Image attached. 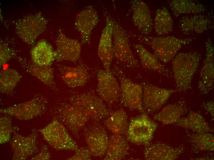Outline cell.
I'll use <instances>...</instances> for the list:
<instances>
[{"mask_svg": "<svg viewBox=\"0 0 214 160\" xmlns=\"http://www.w3.org/2000/svg\"><path fill=\"white\" fill-rule=\"evenodd\" d=\"M192 142L201 150L213 151L214 150L213 135L207 132L192 134Z\"/></svg>", "mask_w": 214, "mask_h": 160, "instance_id": "obj_33", "label": "cell"}, {"mask_svg": "<svg viewBox=\"0 0 214 160\" xmlns=\"http://www.w3.org/2000/svg\"><path fill=\"white\" fill-rule=\"evenodd\" d=\"M104 124L113 134H126L129 124L125 112L120 109L111 113Z\"/></svg>", "mask_w": 214, "mask_h": 160, "instance_id": "obj_26", "label": "cell"}, {"mask_svg": "<svg viewBox=\"0 0 214 160\" xmlns=\"http://www.w3.org/2000/svg\"><path fill=\"white\" fill-rule=\"evenodd\" d=\"M13 131L11 118L9 117L3 116L0 118V144L9 142L11 134Z\"/></svg>", "mask_w": 214, "mask_h": 160, "instance_id": "obj_34", "label": "cell"}, {"mask_svg": "<svg viewBox=\"0 0 214 160\" xmlns=\"http://www.w3.org/2000/svg\"><path fill=\"white\" fill-rule=\"evenodd\" d=\"M183 148H176L165 144L157 143L149 145L144 150L147 160H174L183 152Z\"/></svg>", "mask_w": 214, "mask_h": 160, "instance_id": "obj_19", "label": "cell"}, {"mask_svg": "<svg viewBox=\"0 0 214 160\" xmlns=\"http://www.w3.org/2000/svg\"><path fill=\"white\" fill-rule=\"evenodd\" d=\"M43 106L35 99L1 109V113L22 120L31 119L40 115Z\"/></svg>", "mask_w": 214, "mask_h": 160, "instance_id": "obj_17", "label": "cell"}, {"mask_svg": "<svg viewBox=\"0 0 214 160\" xmlns=\"http://www.w3.org/2000/svg\"><path fill=\"white\" fill-rule=\"evenodd\" d=\"M183 111L181 106L176 104H170L165 106L158 114H155L154 118L164 125L176 123Z\"/></svg>", "mask_w": 214, "mask_h": 160, "instance_id": "obj_30", "label": "cell"}, {"mask_svg": "<svg viewBox=\"0 0 214 160\" xmlns=\"http://www.w3.org/2000/svg\"><path fill=\"white\" fill-rule=\"evenodd\" d=\"M26 69L28 72L42 83L48 85L53 84V71L50 66H40L34 63L28 65Z\"/></svg>", "mask_w": 214, "mask_h": 160, "instance_id": "obj_32", "label": "cell"}, {"mask_svg": "<svg viewBox=\"0 0 214 160\" xmlns=\"http://www.w3.org/2000/svg\"><path fill=\"white\" fill-rule=\"evenodd\" d=\"M63 122L73 131H77L83 126L89 118L71 104L65 106L61 112Z\"/></svg>", "mask_w": 214, "mask_h": 160, "instance_id": "obj_24", "label": "cell"}, {"mask_svg": "<svg viewBox=\"0 0 214 160\" xmlns=\"http://www.w3.org/2000/svg\"><path fill=\"white\" fill-rule=\"evenodd\" d=\"M114 57L127 66L133 67L137 63L127 38L120 27L114 22L113 28Z\"/></svg>", "mask_w": 214, "mask_h": 160, "instance_id": "obj_8", "label": "cell"}, {"mask_svg": "<svg viewBox=\"0 0 214 160\" xmlns=\"http://www.w3.org/2000/svg\"><path fill=\"white\" fill-rule=\"evenodd\" d=\"M13 131L14 134L11 142L13 150V160H26L38 150L37 134L36 133L24 136Z\"/></svg>", "mask_w": 214, "mask_h": 160, "instance_id": "obj_15", "label": "cell"}, {"mask_svg": "<svg viewBox=\"0 0 214 160\" xmlns=\"http://www.w3.org/2000/svg\"><path fill=\"white\" fill-rule=\"evenodd\" d=\"M12 56L10 48L6 45L1 44L0 47V63L2 66L7 63Z\"/></svg>", "mask_w": 214, "mask_h": 160, "instance_id": "obj_36", "label": "cell"}, {"mask_svg": "<svg viewBox=\"0 0 214 160\" xmlns=\"http://www.w3.org/2000/svg\"><path fill=\"white\" fill-rule=\"evenodd\" d=\"M133 46L144 68L166 76L169 75V69L161 63L154 54H151L141 44H135Z\"/></svg>", "mask_w": 214, "mask_h": 160, "instance_id": "obj_23", "label": "cell"}, {"mask_svg": "<svg viewBox=\"0 0 214 160\" xmlns=\"http://www.w3.org/2000/svg\"><path fill=\"white\" fill-rule=\"evenodd\" d=\"M70 103L76 107L89 118L99 121L111 113L106 107L102 101L98 97L86 94L71 97Z\"/></svg>", "mask_w": 214, "mask_h": 160, "instance_id": "obj_6", "label": "cell"}, {"mask_svg": "<svg viewBox=\"0 0 214 160\" xmlns=\"http://www.w3.org/2000/svg\"><path fill=\"white\" fill-rule=\"evenodd\" d=\"M130 6L134 24L142 34H150L153 23L150 10L146 4L141 0H132L130 1Z\"/></svg>", "mask_w": 214, "mask_h": 160, "instance_id": "obj_16", "label": "cell"}, {"mask_svg": "<svg viewBox=\"0 0 214 160\" xmlns=\"http://www.w3.org/2000/svg\"><path fill=\"white\" fill-rule=\"evenodd\" d=\"M51 157V154L48 147L44 145L41 148V151L37 155L31 158L32 160H49Z\"/></svg>", "mask_w": 214, "mask_h": 160, "instance_id": "obj_37", "label": "cell"}, {"mask_svg": "<svg viewBox=\"0 0 214 160\" xmlns=\"http://www.w3.org/2000/svg\"><path fill=\"white\" fill-rule=\"evenodd\" d=\"M120 82V95L121 104L130 109L145 112L142 105V86L125 77L121 78Z\"/></svg>", "mask_w": 214, "mask_h": 160, "instance_id": "obj_7", "label": "cell"}, {"mask_svg": "<svg viewBox=\"0 0 214 160\" xmlns=\"http://www.w3.org/2000/svg\"><path fill=\"white\" fill-rule=\"evenodd\" d=\"M204 109L211 114L213 119L214 118V102L213 101L205 102L204 104Z\"/></svg>", "mask_w": 214, "mask_h": 160, "instance_id": "obj_38", "label": "cell"}, {"mask_svg": "<svg viewBox=\"0 0 214 160\" xmlns=\"http://www.w3.org/2000/svg\"><path fill=\"white\" fill-rule=\"evenodd\" d=\"M205 57L200 73L198 87L203 94L209 93L213 88L214 78V46L210 38L205 42Z\"/></svg>", "mask_w": 214, "mask_h": 160, "instance_id": "obj_12", "label": "cell"}, {"mask_svg": "<svg viewBox=\"0 0 214 160\" xmlns=\"http://www.w3.org/2000/svg\"><path fill=\"white\" fill-rule=\"evenodd\" d=\"M85 141L92 156L101 157L105 154L109 138L104 129L98 128L93 129L87 134Z\"/></svg>", "mask_w": 214, "mask_h": 160, "instance_id": "obj_21", "label": "cell"}, {"mask_svg": "<svg viewBox=\"0 0 214 160\" xmlns=\"http://www.w3.org/2000/svg\"><path fill=\"white\" fill-rule=\"evenodd\" d=\"M142 87L143 107L149 111L160 108L171 95L177 91L176 90L160 88L146 83L143 84Z\"/></svg>", "mask_w": 214, "mask_h": 160, "instance_id": "obj_13", "label": "cell"}, {"mask_svg": "<svg viewBox=\"0 0 214 160\" xmlns=\"http://www.w3.org/2000/svg\"><path fill=\"white\" fill-rule=\"evenodd\" d=\"M59 69L62 79L71 88L84 86L89 78L87 70L82 65L75 67L61 66Z\"/></svg>", "mask_w": 214, "mask_h": 160, "instance_id": "obj_20", "label": "cell"}, {"mask_svg": "<svg viewBox=\"0 0 214 160\" xmlns=\"http://www.w3.org/2000/svg\"><path fill=\"white\" fill-rule=\"evenodd\" d=\"M56 45L55 60L57 62L68 61L75 62L79 59L81 44L77 40L68 37L60 30L57 38Z\"/></svg>", "mask_w": 214, "mask_h": 160, "instance_id": "obj_11", "label": "cell"}, {"mask_svg": "<svg viewBox=\"0 0 214 160\" xmlns=\"http://www.w3.org/2000/svg\"><path fill=\"white\" fill-rule=\"evenodd\" d=\"M201 58L198 51L180 53L175 56L172 65L177 91H185L191 88Z\"/></svg>", "mask_w": 214, "mask_h": 160, "instance_id": "obj_1", "label": "cell"}, {"mask_svg": "<svg viewBox=\"0 0 214 160\" xmlns=\"http://www.w3.org/2000/svg\"><path fill=\"white\" fill-rule=\"evenodd\" d=\"M141 41L149 45L154 54L160 61L167 63L175 56L183 45L192 42L190 38H179L173 36L152 37L136 36Z\"/></svg>", "mask_w": 214, "mask_h": 160, "instance_id": "obj_2", "label": "cell"}, {"mask_svg": "<svg viewBox=\"0 0 214 160\" xmlns=\"http://www.w3.org/2000/svg\"><path fill=\"white\" fill-rule=\"evenodd\" d=\"M22 78L17 70L8 69L0 74V91L2 93L10 92L13 91Z\"/></svg>", "mask_w": 214, "mask_h": 160, "instance_id": "obj_31", "label": "cell"}, {"mask_svg": "<svg viewBox=\"0 0 214 160\" xmlns=\"http://www.w3.org/2000/svg\"><path fill=\"white\" fill-rule=\"evenodd\" d=\"M173 25V20L166 8L164 7L156 10L154 26L157 34H168L172 30Z\"/></svg>", "mask_w": 214, "mask_h": 160, "instance_id": "obj_29", "label": "cell"}, {"mask_svg": "<svg viewBox=\"0 0 214 160\" xmlns=\"http://www.w3.org/2000/svg\"><path fill=\"white\" fill-rule=\"evenodd\" d=\"M168 5L173 14L176 16L185 14H196L204 12L205 6L196 1L190 0H173Z\"/></svg>", "mask_w": 214, "mask_h": 160, "instance_id": "obj_27", "label": "cell"}, {"mask_svg": "<svg viewBox=\"0 0 214 160\" xmlns=\"http://www.w3.org/2000/svg\"><path fill=\"white\" fill-rule=\"evenodd\" d=\"M158 126L145 112L132 117L127 130V140L137 145L148 146L153 138Z\"/></svg>", "mask_w": 214, "mask_h": 160, "instance_id": "obj_3", "label": "cell"}, {"mask_svg": "<svg viewBox=\"0 0 214 160\" xmlns=\"http://www.w3.org/2000/svg\"><path fill=\"white\" fill-rule=\"evenodd\" d=\"M99 21L97 11L90 5L87 6L77 14L74 26L80 34L82 44L90 43L92 31Z\"/></svg>", "mask_w": 214, "mask_h": 160, "instance_id": "obj_9", "label": "cell"}, {"mask_svg": "<svg viewBox=\"0 0 214 160\" xmlns=\"http://www.w3.org/2000/svg\"><path fill=\"white\" fill-rule=\"evenodd\" d=\"M211 26V21L207 16L201 14L185 15L179 21V27L183 34H200Z\"/></svg>", "mask_w": 214, "mask_h": 160, "instance_id": "obj_18", "label": "cell"}, {"mask_svg": "<svg viewBox=\"0 0 214 160\" xmlns=\"http://www.w3.org/2000/svg\"><path fill=\"white\" fill-rule=\"evenodd\" d=\"M75 154L73 156L68 158L69 160H89L91 159L92 154L86 147L78 148L75 150Z\"/></svg>", "mask_w": 214, "mask_h": 160, "instance_id": "obj_35", "label": "cell"}, {"mask_svg": "<svg viewBox=\"0 0 214 160\" xmlns=\"http://www.w3.org/2000/svg\"><path fill=\"white\" fill-rule=\"evenodd\" d=\"M48 21L40 13L27 16L17 22L16 32L26 43L33 45L46 29Z\"/></svg>", "mask_w": 214, "mask_h": 160, "instance_id": "obj_5", "label": "cell"}, {"mask_svg": "<svg viewBox=\"0 0 214 160\" xmlns=\"http://www.w3.org/2000/svg\"><path fill=\"white\" fill-rule=\"evenodd\" d=\"M38 131L42 134L44 140L57 150L75 151L78 148L66 128L57 119H54Z\"/></svg>", "mask_w": 214, "mask_h": 160, "instance_id": "obj_4", "label": "cell"}, {"mask_svg": "<svg viewBox=\"0 0 214 160\" xmlns=\"http://www.w3.org/2000/svg\"><path fill=\"white\" fill-rule=\"evenodd\" d=\"M129 146L126 140L121 135L113 134L109 139L105 160H120L124 158L128 153Z\"/></svg>", "mask_w": 214, "mask_h": 160, "instance_id": "obj_22", "label": "cell"}, {"mask_svg": "<svg viewBox=\"0 0 214 160\" xmlns=\"http://www.w3.org/2000/svg\"><path fill=\"white\" fill-rule=\"evenodd\" d=\"M97 91L101 97L111 104L116 102L120 94L118 82L110 70L101 69L97 73Z\"/></svg>", "mask_w": 214, "mask_h": 160, "instance_id": "obj_10", "label": "cell"}, {"mask_svg": "<svg viewBox=\"0 0 214 160\" xmlns=\"http://www.w3.org/2000/svg\"><path fill=\"white\" fill-rule=\"evenodd\" d=\"M106 24L103 29L99 42L97 54L105 70H110L114 57L113 44V28L114 22L110 17H106Z\"/></svg>", "mask_w": 214, "mask_h": 160, "instance_id": "obj_14", "label": "cell"}, {"mask_svg": "<svg viewBox=\"0 0 214 160\" xmlns=\"http://www.w3.org/2000/svg\"><path fill=\"white\" fill-rule=\"evenodd\" d=\"M176 124L178 126L191 129L196 133L208 132L211 131L203 117L194 111H191L186 118H180Z\"/></svg>", "mask_w": 214, "mask_h": 160, "instance_id": "obj_28", "label": "cell"}, {"mask_svg": "<svg viewBox=\"0 0 214 160\" xmlns=\"http://www.w3.org/2000/svg\"><path fill=\"white\" fill-rule=\"evenodd\" d=\"M33 62L42 66H50L55 60V52L51 45L44 40L39 42L31 51Z\"/></svg>", "mask_w": 214, "mask_h": 160, "instance_id": "obj_25", "label": "cell"}]
</instances>
